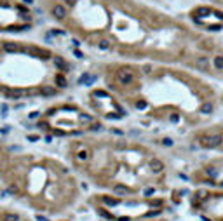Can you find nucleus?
<instances>
[{"instance_id": "1", "label": "nucleus", "mask_w": 223, "mask_h": 221, "mask_svg": "<svg viewBox=\"0 0 223 221\" xmlns=\"http://www.w3.org/2000/svg\"><path fill=\"white\" fill-rule=\"evenodd\" d=\"M40 9L73 44L86 42L99 51L136 49L148 44H213L174 14L150 0H38Z\"/></svg>"}, {"instance_id": "2", "label": "nucleus", "mask_w": 223, "mask_h": 221, "mask_svg": "<svg viewBox=\"0 0 223 221\" xmlns=\"http://www.w3.org/2000/svg\"><path fill=\"white\" fill-rule=\"evenodd\" d=\"M35 24V12L19 0H0V32H30Z\"/></svg>"}, {"instance_id": "3", "label": "nucleus", "mask_w": 223, "mask_h": 221, "mask_svg": "<svg viewBox=\"0 0 223 221\" xmlns=\"http://www.w3.org/2000/svg\"><path fill=\"white\" fill-rule=\"evenodd\" d=\"M220 143H222V136H218V134H213V136L206 134L201 138V145L204 148H216L220 146Z\"/></svg>"}, {"instance_id": "4", "label": "nucleus", "mask_w": 223, "mask_h": 221, "mask_svg": "<svg viewBox=\"0 0 223 221\" xmlns=\"http://www.w3.org/2000/svg\"><path fill=\"white\" fill-rule=\"evenodd\" d=\"M148 167L153 171V172H160V171L164 169V164H162L159 159H152V160L148 162Z\"/></svg>"}, {"instance_id": "5", "label": "nucleus", "mask_w": 223, "mask_h": 221, "mask_svg": "<svg viewBox=\"0 0 223 221\" xmlns=\"http://www.w3.org/2000/svg\"><path fill=\"white\" fill-rule=\"evenodd\" d=\"M204 4H207V5H213V7H216L218 11H222L223 12V0H202Z\"/></svg>"}, {"instance_id": "6", "label": "nucleus", "mask_w": 223, "mask_h": 221, "mask_svg": "<svg viewBox=\"0 0 223 221\" xmlns=\"http://www.w3.org/2000/svg\"><path fill=\"white\" fill-rule=\"evenodd\" d=\"M115 193L117 195H127V193H131V190L127 186H124V184H117L115 186Z\"/></svg>"}, {"instance_id": "7", "label": "nucleus", "mask_w": 223, "mask_h": 221, "mask_svg": "<svg viewBox=\"0 0 223 221\" xmlns=\"http://www.w3.org/2000/svg\"><path fill=\"white\" fill-rule=\"evenodd\" d=\"M103 204H105V205H110V207H113V205H117V204H119V199H112V197H103Z\"/></svg>"}, {"instance_id": "8", "label": "nucleus", "mask_w": 223, "mask_h": 221, "mask_svg": "<svg viewBox=\"0 0 223 221\" xmlns=\"http://www.w3.org/2000/svg\"><path fill=\"white\" fill-rule=\"evenodd\" d=\"M4 221H19V216L18 214H5Z\"/></svg>"}, {"instance_id": "9", "label": "nucleus", "mask_w": 223, "mask_h": 221, "mask_svg": "<svg viewBox=\"0 0 223 221\" xmlns=\"http://www.w3.org/2000/svg\"><path fill=\"white\" fill-rule=\"evenodd\" d=\"M148 204L152 207H160V205H162V200H160V199H153V200H150Z\"/></svg>"}, {"instance_id": "10", "label": "nucleus", "mask_w": 223, "mask_h": 221, "mask_svg": "<svg viewBox=\"0 0 223 221\" xmlns=\"http://www.w3.org/2000/svg\"><path fill=\"white\" fill-rule=\"evenodd\" d=\"M160 214V209H157V211H150L147 212V218H153V216H159Z\"/></svg>"}, {"instance_id": "11", "label": "nucleus", "mask_w": 223, "mask_h": 221, "mask_svg": "<svg viewBox=\"0 0 223 221\" xmlns=\"http://www.w3.org/2000/svg\"><path fill=\"white\" fill-rule=\"evenodd\" d=\"M162 145H164V146H171V145H173V141H171L169 138H164V139H162Z\"/></svg>"}, {"instance_id": "12", "label": "nucleus", "mask_w": 223, "mask_h": 221, "mask_svg": "<svg viewBox=\"0 0 223 221\" xmlns=\"http://www.w3.org/2000/svg\"><path fill=\"white\" fill-rule=\"evenodd\" d=\"M77 155H78V159H80V160H86V159H87V153H86V151H78Z\"/></svg>"}, {"instance_id": "13", "label": "nucleus", "mask_w": 223, "mask_h": 221, "mask_svg": "<svg viewBox=\"0 0 223 221\" xmlns=\"http://www.w3.org/2000/svg\"><path fill=\"white\" fill-rule=\"evenodd\" d=\"M152 193H153V188H147L145 190V195H152Z\"/></svg>"}, {"instance_id": "14", "label": "nucleus", "mask_w": 223, "mask_h": 221, "mask_svg": "<svg viewBox=\"0 0 223 221\" xmlns=\"http://www.w3.org/2000/svg\"><path fill=\"white\" fill-rule=\"evenodd\" d=\"M207 174H209V176H213V178H216V174H218V172H214V171H207Z\"/></svg>"}, {"instance_id": "15", "label": "nucleus", "mask_w": 223, "mask_h": 221, "mask_svg": "<svg viewBox=\"0 0 223 221\" xmlns=\"http://www.w3.org/2000/svg\"><path fill=\"white\" fill-rule=\"evenodd\" d=\"M37 220H38V221H47L45 218H42V216H37Z\"/></svg>"}, {"instance_id": "16", "label": "nucleus", "mask_w": 223, "mask_h": 221, "mask_svg": "<svg viewBox=\"0 0 223 221\" xmlns=\"http://www.w3.org/2000/svg\"><path fill=\"white\" fill-rule=\"evenodd\" d=\"M150 2H166V0H150Z\"/></svg>"}, {"instance_id": "17", "label": "nucleus", "mask_w": 223, "mask_h": 221, "mask_svg": "<svg viewBox=\"0 0 223 221\" xmlns=\"http://www.w3.org/2000/svg\"><path fill=\"white\" fill-rule=\"evenodd\" d=\"M222 186H223V183H222Z\"/></svg>"}]
</instances>
